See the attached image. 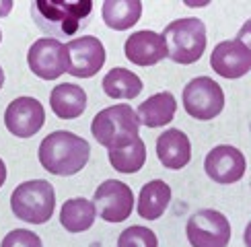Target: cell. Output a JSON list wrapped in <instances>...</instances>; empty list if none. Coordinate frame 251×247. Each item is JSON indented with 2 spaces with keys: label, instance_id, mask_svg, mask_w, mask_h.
<instances>
[{
  "label": "cell",
  "instance_id": "obj_1",
  "mask_svg": "<svg viewBox=\"0 0 251 247\" xmlns=\"http://www.w3.org/2000/svg\"><path fill=\"white\" fill-rule=\"evenodd\" d=\"M91 147L85 138L68 130H56L48 134L39 144V165L54 175H75L89 163Z\"/></svg>",
  "mask_w": 251,
  "mask_h": 247
},
{
  "label": "cell",
  "instance_id": "obj_2",
  "mask_svg": "<svg viewBox=\"0 0 251 247\" xmlns=\"http://www.w3.org/2000/svg\"><path fill=\"white\" fill-rule=\"evenodd\" d=\"M91 132L99 144L107 150L118 148L124 144H130L140 138V120L136 116V109L128 103H118L101 109L91 124Z\"/></svg>",
  "mask_w": 251,
  "mask_h": 247
},
{
  "label": "cell",
  "instance_id": "obj_3",
  "mask_svg": "<svg viewBox=\"0 0 251 247\" xmlns=\"http://www.w3.org/2000/svg\"><path fill=\"white\" fill-rule=\"evenodd\" d=\"M161 35L167 46V58H171L177 64H194L202 58L206 49L204 21L196 17L171 21Z\"/></svg>",
  "mask_w": 251,
  "mask_h": 247
},
{
  "label": "cell",
  "instance_id": "obj_4",
  "mask_svg": "<svg viewBox=\"0 0 251 247\" xmlns=\"http://www.w3.org/2000/svg\"><path fill=\"white\" fill-rule=\"evenodd\" d=\"M10 210L17 219L31 224L48 222L56 210V194L51 183L44 179H31L17 185L10 196Z\"/></svg>",
  "mask_w": 251,
  "mask_h": 247
},
{
  "label": "cell",
  "instance_id": "obj_5",
  "mask_svg": "<svg viewBox=\"0 0 251 247\" xmlns=\"http://www.w3.org/2000/svg\"><path fill=\"white\" fill-rule=\"evenodd\" d=\"M93 10V2H44L35 0L31 4L33 21L51 35H72L80 29Z\"/></svg>",
  "mask_w": 251,
  "mask_h": 247
},
{
  "label": "cell",
  "instance_id": "obj_6",
  "mask_svg": "<svg viewBox=\"0 0 251 247\" xmlns=\"http://www.w3.org/2000/svg\"><path fill=\"white\" fill-rule=\"evenodd\" d=\"M183 107L194 120H212L225 107V93L216 80L198 76L183 89Z\"/></svg>",
  "mask_w": 251,
  "mask_h": 247
},
{
  "label": "cell",
  "instance_id": "obj_7",
  "mask_svg": "<svg viewBox=\"0 0 251 247\" xmlns=\"http://www.w3.org/2000/svg\"><path fill=\"white\" fill-rule=\"evenodd\" d=\"M185 233L192 247H226L231 241L228 219L212 208H204L192 214Z\"/></svg>",
  "mask_w": 251,
  "mask_h": 247
},
{
  "label": "cell",
  "instance_id": "obj_8",
  "mask_svg": "<svg viewBox=\"0 0 251 247\" xmlns=\"http://www.w3.org/2000/svg\"><path fill=\"white\" fill-rule=\"evenodd\" d=\"M27 64L35 76L44 80H56L68 70L66 46L56 37H41L29 48Z\"/></svg>",
  "mask_w": 251,
  "mask_h": 247
},
{
  "label": "cell",
  "instance_id": "obj_9",
  "mask_svg": "<svg viewBox=\"0 0 251 247\" xmlns=\"http://www.w3.org/2000/svg\"><path fill=\"white\" fill-rule=\"evenodd\" d=\"M95 212L107 222H122L134 210V192L128 183L118 179L103 181L93 196Z\"/></svg>",
  "mask_w": 251,
  "mask_h": 247
},
{
  "label": "cell",
  "instance_id": "obj_10",
  "mask_svg": "<svg viewBox=\"0 0 251 247\" xmlns=\"http://www.w3.org/2000/svg\"><path fill=\"white\" fill-rule=\"evenodd\" d=\"M68 74L76 78H91L105 64V48L93 35H82L66 44Z\"/></svg>",
  "mask_w": 251,
  "mask_h": 247
},
{
  "label": "cell",
  "instance_id": "obj_11",
  "mask_svg": "<svg viewBox=\"0 0 251 247\" xmlns=\"http://www.w3.org/2000/svg\"><path fill=\"white\" fill-rule=\"evenodd\" d=\"M46 124L44 105L33 97H19L8 103L4 111V126L17 138H31Z\"/></svg>",
  "mask_w": 251,
  "mask_h": 247
},
{
  "label": "cell",
  "instance_id": "obj_12",
  "mask_svg": "<svg viewBox=\"0 0 251 247\" xmlns=\"http://www.w3.org/2000/svg\"><path fill=\"white\" fill-rule=\"evenodd\" d=\"M210 66L223 78L245 76L251 68V49L245 35L237 39L221 41L210 56Z\"/></svg>",
  "mask_w": 251,
  "mask_h": 247
},
{
  "label": "cell",
  "instance_id": "obj_13",
  "mask_svg": "<svg viewBox=\"0 0 251 247\" xmlns=\"http://www.w3.org/2000/svg\"><path fill=\"white\" fill-rule=\"evenodd\" d=\"M204 169L216 183H235L245 175V157L231 144H218L206 154Z\"/></svg>",
  "mask_w": 251,
  "mask_h": 247
},
{
  "label": "cell",
  "instance_id": "obj_14",
  "mask_svg": "<svg viewBox=\"0 0 251 247\" xmlns=\"http://www.w3.org/2000/svg\"><path fill=\"white\" fill-rule=\"evenodd\" d=\"M124 54L136 66H154L167 58V46L161 33L144 29L126 39Z\"/></svg>",
  "mask_w": 251,
  "mask_h": 247
},
{
  "label": "cell",
  "instance_id": "obj_15",
  "mask_svg": "<svg viewBox=\"0 0 251 247\" xmlns=\"http://www.w3.org/2000/svg\"><path fill=\"white\" fill-rule=\"evenodd\" d=\"M156 157L167 169H183L192 159V142L187 134L177 128L161 132L156 138Z\"/></svg>",
  "mask_w": 251,
  "mask_h": 247
},
{
  "label": "cell",
  "instance_id": "obj_16",
  "mask_svg": "<svg viewBox=\"0 0 251 247\" xmlns=\"http://www.w3.org/2000/svg\"><path fill=\"white\" fill-rule=\"evenodd\" d=\"M50 105L60 120H75L87 107V93L72 82H62L50 93Z\"/></svg>",
  "mask_w": 251,
  "mask_h": 247
},
{
  "label": "cell",
  "instance_id": "obj_17",
  "mask_svg": "<svg viewBox=\"0 0 251 247\" xmlns=\"http://www.w3.org/2000/svg\"><path fill=\"white\" fill-rule=\"evenodd\" d=\"M175 111H177V101L171 93H156V95L149 97L146 101H142L138 105V116L140 124L149 128H163L167 126L173 118H175Z\"/></svg>",
  "mask_w": 251,
  "mask_h": 247
},
{
  "label": "cell",
  "instance_id": "obj_18",
  "mask_svg": "<svg viewBox=\"0 0 251 247\" xmlns=\"http://www.w3.org/2000/svg\"><path fill=\"white\" fill-rule=\"evenodd\" d=\"M103 23L113 31L132 29L140 21L142 2L140 0H105L101 8Z\"/></svg>",
  "mask_w": 251,
  "mask_h": 247
},
{
  "label": "cell",
  "instance_id": "obj_19",
  "mask_svg": "<svg viewBox=\"0 0 251 247\" xmlns=\"http://www.w3.org/2000/svg\"><path fill=\"white\" fill-rule=\"evenodd\" d=\"M171 202V188L169 183L161 179H152L138 194V214L146 221H156L167 210Z\"/></svg>",
  "mask_w": 251,
  "mask_h": 247
},
{
  "label": "cell",
  "instance_id": "obj_20",
  "mask_svg": "<svg viewBox=\"0 0 251 247\" xmlns=\"http://www.w3.org/2000/svg\"><path fill=\"white\" fill-rule=\"evenodd\" d=\"M95 204L87 198H72L62 204L60 210V224L70 233L89 231L95 222Z\"/></svg>",
  "mask_w": 251,
  "mask_h": 247
},
{
  "label": "cell",
  "instance_id": "obj_21",
  "mask_svg": "<svg viewBox=\"0 0 251 247\" xmlns=\"http://www.w3.org/2000/svg\"><path fill=\"white\" fill-rule=\"evenodd\" d=\"M142 80L128 68H111L103 78V91L111 99H136L142 91Z\"/></svg>",
  "mask_w": 251,
  "mask_h": 247
},
{
  "label": "cell",
  "instance_id": "obj_22",
  "mask_svg": "<svg viewBox=\"0 0 251 247\" xmlns=\"http://www.w3.org/2000/svg\"><path fill=\"white\" fill-rule=\"evenodd\" d=\"M107 157L111 167L120 173H136L142 169L146 161V144L142 138H136L130 144H124L118 148H109Z\"/></svg>",
  "mask_w": 251,
  "mask_h": 247
},
{
  "label": "cell",
  "instance_id": "obj_23",
  "mask_svg": "<svg viewBox=\"0 0 251 247\" xmlns=\"http://www.w3.org/2000/svg\"><path fill=\"white\" fill-rule=\"evenodd\" d=\"M118 247H159L154 231L149 226H130L118 237Z\"/></svg>",
  "mask_w": 251,
  "mask_h": 247
},
{
  "label": "cell",
  "instance_id": "obj_24",
  "mask_svg": "<svg viewBox=\"0 0 251 247\" xmlns=\"http://www.w3.org/2000/svg\"><path fill=\"white\" fill-rule=\"evenodd\" d=\"M0 247H41V239L27 229H15L6 233V237L0 243Z\"/></svg>",
  "mask_w": 251,
  "mask_h": 247
},
{
  "label": "cell",
  "instance_id": "obj_25",
  "mask_svg": "<svg viewBox=\"0 0 251 247\" xmlns=\"http://www.w3.org/2000/svg\"><path fill=\"white\" fill-rule=\"evenodd\" d=\"M13 10V0H0V17H6Z\"/></svg>",
  "mask_w": 251,
  "mask_h": 247
},
{
  "label": "cell",
  "instance_id": "obj_26",
  "mask_svg": "<svg viewBox=\"0 0 251 247\" xmlns=\"http://www.w3.org/2000/svg\"><path fill=\"white\" fill-rule=\"evenodd\" d=\"M4 181H6V165L2 159H0V188L4 185Z\"/></svg>",
  "mask_w": 251,
  "mask_h": 247
},
{
  "label": "cell",
  "instance_id": "obj_27",
  "mask_svg": "<svg viewBox=\"0 0 251 247\" xmlns=\"http://www.w3.org/2000/svg\"><path fill=\"white\" fill-rule=\"evenodd\" d=\"M4 85V72H2V66H0V89Z\"/></svg>",
  "mask_w": 251,
  "mask_h": 247
},
{
  "label": "cell",
  "instance_id": "obj_28",
  "mask_svg": "<svg viewBox=\"0 0 251 247\" xmlns=\"http://www.w3.org/2000/svg\"><path fill=\"white\" fill-rule=\"evenodd\" d=\"M0 41H2V33H0Z\"/></svg>",
  "mask_w": 251,
  "mask_h": 247
}]
</instances>
